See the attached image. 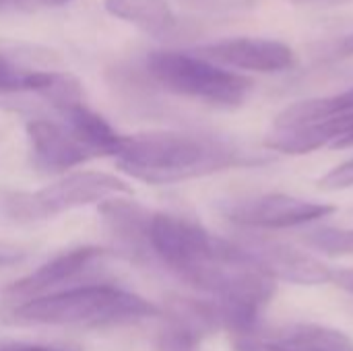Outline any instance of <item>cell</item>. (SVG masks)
<instances>
[{
	"mask_svg": "<svg viewBox=\"0 0 353 351\" xmlns=\"http://www.w3.org/2000/svg\"><path fill=\"white\" fill-rule=\"evenodd\" d=\"M27 91H33L54 103L60 112L83 101L81 83L66 72H48V70H29Z\"/></svg>",
	"mask_w": 353,
	"mask_h": 351,
	"instance_id": "cell-17",
	"label": "cell"
},
{
	"mask_svg": "<svg viewBox=\"0 0 353 351\" xmlns=\"http://www.w3.org/2000/svg\"><path fill=\"white\" fill-rule=\"evenodd\" d=\"M105 257L103 248L97 246H79L64 252H58L43 265H39L29 275L17 279L6 288V296L12 300H31L48 294H56L68 288H74V281L97 269Z\"/></svg>",
	"mask_w": 353,
	"mask_h": 351,
	"instance_id": "cell-8",
	"label": "cell"
},
{
	"mask_svg": "<svg viewBox=\"0 0 353 351\" xmlns=\"http://www.w3.org/2000/svg\"><path fill=\"white\" fill-rule=\"evenodd\" d=\"M48 4H66V2H72V0H43Z\"/></svg>",
	"mask_w": 353,
	"mask_h": 351,
	"instance_id": "cell-27",
	"label": "cell"
},
{
	"mask_svg": "<svg viewBox=\"0 0 353 351\" xmlns=\"http://www.w3.org/2000/svg\"><path fill=\"white\" fill-rule=\"evenodd\" d=\"M114 159L124 174L147 184H176L271 161L267 155H250L223 139L172 130L122 134Z\"/></svg>",
	"mask_w": 353,
	"mask_h": 351,
	"instance_id": "cell-1",
	"label": "cell"
},
{
	"mask_svg": "<svg viewBox=\"0 0 353 351\" xmlns=\"http://www.w3.org/2000/svg\"><path fill=\"white\" fill-rule=\"evenodd\" d=\"M353 110V89L343 91L337 95L327 97H312L302 99L292 106H288L277 118L273 128H296V126H308L316 122L331 120L339 114H345Z\"/></svg>",
	"mask_w": 353,
	"mask_h": 351,
	"instance_id": "cell-16",
	"label": "cell"
},
{
	"mask_svg": "<svg viewBox=\"0 0 353 351\" xmlns=\"http://www.w3.org/2000/svg\"><path fill=\"white\" fill-rule=\"evenodd\" d=\"M165 325L157 335L159 351H199L205 337L221 329L213 300L174 296L165 302Z\"/></svg>",
	"mask_w": 353,
	"mask_h": 351,
	"instance_id": "cell-9",
	"label": "cell"
},
{
	"mask_svg": "<svg viewBox=\"0 0 353 351\" xmlns=\"http://www.w3.org/2000/svg\"><path fill=\"white\" fill-rule=\"evenodd\" d=\"M0 351H83L72 343H31V341H0Z\"/></svg>",
	"mask_w": 353,
	"mask_h": 351,
	"instance_id": "cell-21",
	"label": "cell"
},
{
	"mask_svg": "<svg viewBox=\"0 0 353 351\" xmlns=\"http://www.w3.org/2000/svg\"><path fill=\"white\" fill-rule=\"evenodd\" d=\"M333 283L345 292L353 294V269H341V271H333Z\"/></svg>",
	"mask_w": 353,
	"mask_h": 351,
	"instance_id": "cell-22",
	"label": "cell"
},
{
	"mask_svg": "<svg viewBox=\"0 0 353 351\" xmlns=\"http://www.w3.org/2000/svg\"><path fill=\"white\" fill-rule=\"evenodd\" d=\"M99 213L108 234L130 254L149 252V221L153 213L122 197L101 203Z\"/></svg>",
	"mask_w": 353,
	"mask_h": 351,
	"instance_id": "cell-13",
	"label": "cell"
},
{
	"mask_svg": "<svg viewBox=\"0 0 353 351\" xmlns=\"http://www.w3.org/2000/svg\"><path fill=\"white\" fill-rule=\"evenodd\" d=\"M236 351H353V341L337 329L312 323H296L273 335L236 337Z\"/></svg>",
	"mask_w": 353,
	"mask_h": 351,
	"instance_id": "cell-11",
	"label": "cell"
},
{
	"mask_svg": "<svg viewBox=\"0 0 353 351\" xmlns=\"http://www.w3.org/2000/svg\"><path fill=\"white\" fill-rule=\"evenodd\" d=\"M161 314V308L128 290L108 283H83L17 304L10 323L21 327H126Z\"/></svg>",
	"mask_w": 353,
	"mask_h": 351,
	"instance_id": "cell-2",
	"label": "cell"
},
{
	"mask_svg": "<svg viewBox=\"0 0 353 351\" xmlns=\"http://www.w3.org/2000/svg\"><path fill=\"white\" fill-rule=\"evenodd\" d=\"M27 85H29V70H21L0 54V93L27 91Z\"/></svg>",
	"mask_w": 353,
	"mask_h": 351,
	"instance_id": "cell-19",
	"label": "cell"
},
{
	"mask_svg": "<svg viewBox=\"0 0 353 351\" xmlns=\"http://www.w3.org/2000/svg\"><path fill=\"white\" fill-rule=\"evenodd\" d=\"M27 141L33 163L50 174L66 172L93 159V155L66 126H60L52 120L37 118L27 122Z\"/></svg>",
	"mask_w": 353,
	"mask_h": 351,
	"instance_id": "cell-12",
	"label": "cell"
},
{
	"mask_svg": "<svg viewBox=\"0 0 353 351\" xmlns=\"http://www.w3.org/2000/svg\"><path fill=\"white\" fill-rule=\"evenodd\" d=\"M19 257L8 252V250H0V265H8V263H14Z\"/></svg>",
	"mask_w": 353,
	"mask_h": 351,
	"instance_id": "cell-26",
	"label": "cell"
},
{
	"mask_svg": "<svg viewBox=\"0 0 353 351\" xmlns=\"http://www.w3.org/2000/svg\"><path fill=\"white\" fill-rule=\"evenodd\" d=\"M302 242L327 257H345L353 254V230L343 228H314L302 236Z\"/></svg>",
	"mask_w": 353,
	"mask_h": 351,
	"instance_id": "cell-18",
	"label": "cell"
},
{
	"mask_svg": "<svg viewBox=\"0 0 353 351\" xmlns=\"http://www.w3.org/2000/svg\"><path fill=\"white\" fill-rule=\"evenodd\" d=\"M147 68L163 89L219 108H238L252 91L248 77L184 52H151Z\"/></svg>",
	"mask_w": 353,
	"mask_h": 351,
	"instance_id": "cell-4",
	"label": "cell"
},
{
	"mask_svg": "<svg viewBox=\"0 0 353 351\" xmlns=\"http://www.w3.org/2000/svg\"><path fill=\"white\" fill-rule=\"evenodd\" d=\"M350 147H353V130L350 134H345L341 141H337V143L333 145V149H350Z\"/></svg>",
	"mask_w": 353,
	"mask_h": 351,
	"instance_id": "cell-25",
	"label": "cell"
},
{
	"mask_svg": "<svg viewBox=\"0 0 353 351\" xmlns=\"http://www.w3.org/2000/svg\"><path fill=\"white\" fill-rule=\"evenodd\" d=\"M337 209L327 203L304 201L283 192H269L252 199L230 203L223 213L230 221L252 230H288L300 228L323 217H329Z\"/></svg>",
	"mask_w": 353,
	"mask_h": 351,
	"instance_id": "cell-6",
	"label": "cell"
},
{
	"mask_svg": "<svg viewBox=\"0 0 353 351\" xmlns=\"http://www.w3.org/2000/svg\"><path fill=\"white\" fill-rule=\"evenodd\" d=\"M62 114L66 120V128L93 155V159L116 155L122 134H118L101 114L89 110L83 101L62 110Z\"/></svg>",
	"mask_w": 353,
	"mask_h": 351,
	"instance_id": "cell-14",
	"label": "cell"
},
{
	"mask_svg": "<svg viewBox=\"0 0 353 351\" xmlns=\"http://www.w3.org/2000/svg\"><path fill=\"white\" fill-rule=\"evenodd\" d=\"M149 252L184 283L211 265H250L240 242L211 234L196 221L172 213H153L149 221ZM254 269V267H252Z\"/></svg>",
	"mask_w": 353,
	"mask_h": 351,
	"instance_id": "cell-3",
	"label": "cell"
},
{
	"mask_svg": "<svg viewBox=\"0 0 353 351\" xmlns=\"http://www.w3.org/2000/svg\"><path fill=\"white\" fill-rule=\"evenodd\" d=\"M292 4L298 6H312V4H339V2H347V0H288Z\"/></svg>",
	"mask_w": 353,
	"mask_h": 351,
	"instance_id": "cell-23",
	"label": "cell"
},
{
	"mask_svg": "<svg viewBox=\"0 0 353 351\" xmlns=\"http://www.w3.org/2000/svg\"><path fill=\"white\" fill-rule=\"evenodd\" d=\"M14 0H0V8H6V6H10Z\"/></svg>",
	"mask_w": 353,
	"mask_h": 351,
	"instance_id": "cell-28",
	"label": "cell"
},
{
	"mask_svg": "<svg viewBox=\"0 0 353 351\" xmlns=\"http://www.w3.org/2000/svg\"><path fill=\"white\" fill-rule=\"evenodd\" d=\"M132 186L105 172H74L33 192H10L2 199V211L19 223L52 219L60 213L101 205L110 199L130 197Z\"/></svg>",
	"mask_w": 353,
	"mask_h": 351,
	"instance_id": "cell-5",
	"label": "cell"
},
{
	"mask_svg": "<svg viewBox=\"0 0 353 351\" xmlns=\"http://www.w3.org/2000/svg\"><path fill=\"white\" fill-rule=\"evenodd\" d=\"M201 56L219 64L250 72H283L296 64L294 50L267 37H230L199 50Z\"/></svg>",
	"mask_w": 353,
	"mask_h": 351,
	"instance_id": "cell-10",
	"label": "cell"
},
{
	"mask_svg": "<svg viewBox=\"0 0 353 351\" xmlns=\"http://www.w3.org/2000/svg\"><path fill=\"white\" fill-rule=\"evenodd\" d=\"M353 186V157L335 166L333 170H329L321 180H319V188L327 190V192H337V190H345Z\"/></svg>",
	"mask_w": 353,
	"mask_h": 351,
	"instance_id": "cell-20",
	"label": "cell"
},
{
	"mask_svg": "<svg viewBox=\"0 0 353 351\" xmlns=\"http://www.w3.org/2000/svg\"><path fill=\"white\" fill-rule=\"evenodd\" d=\"M105 10L151 35H168L176 27V17L168 0H105Z\"/></svg>",
	"mask_w": 353,
	"mask_h": 351,
	"instance_id": "cell-15",
	"label": "cell"
},
{
	"mask_svg": "<svg viewBox=\"0 0 353 351\" xmlns=\"http://www.w3.org/2000/svg\"><path fill=\"white\" fill-rule=\"evenodd\" d=\"M339 56H353V33L339 43Z\"/></svg>",
	"mask_w": 353,
	"mask_h": 351,
	"instance_id": "cell-24",
	"label": "cell"
},
{
	"mask_svg": "<svg viewBox=\"0 0 353 351\" xmlns=\"http://www.w3.org/2000/svg\"><path fill=\"white\" fill-rule=\"evenodd\" d=\"M250 265L273 281H285L296 285H325L333 281V269L316 257L292 248L288 244L248 238L240 240Z\"/></svg>",
	"mask_w": 353,
	"mask_h": 351,
	"instance_id": "cell-7",
	"label": "cell"
}]
</instances>
